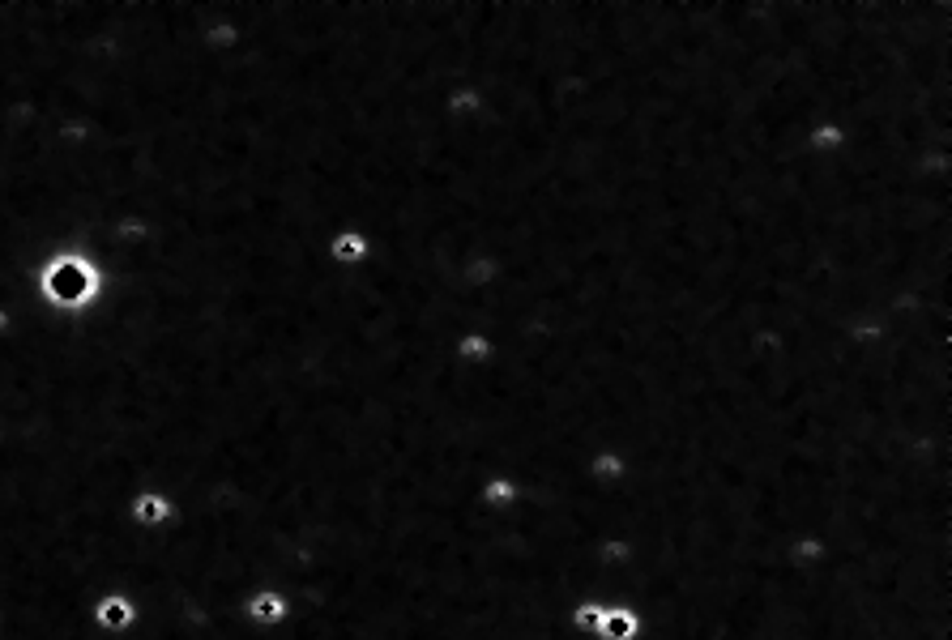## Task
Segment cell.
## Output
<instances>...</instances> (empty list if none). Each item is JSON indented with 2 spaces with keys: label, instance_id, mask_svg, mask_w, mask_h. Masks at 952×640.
<instances>
[{
  "label": "cell",
  "instance_id": "4",
  "mask_svg": "<svg viewBox=\"0 0 952 640\" xmlns=\"http://www.w3.org/2000/svg\"><path fill=\"white\" fill-rule=\"evenodd\" d=\"M453 359L462 367H487L496 359V338L487 329H462L453 338Z\"/></svg>",
  "mask_w": 952,
  "mask_h": 640
},
{
  "label": "cell",
  "instance_id": "7",
  "mask_svg": "<svg viewBox=\"0 0 952 640\" xmlns=\"http://www.w3.org/2000/svg\"><path fill=\"white\" fill-rule=\"evenodd\" d=\"M133 517L141 525H163L167 517H176V504L158 491H141V495H133Z\"/></svg>",
  "mask_w": 952,
  "mask_h": 640
},
{
  "label": "cell",
  "instance_id": "5",
  "mask_svg": "<svg viewBox=\"0 0 952 640\" xmlns=\"http://www.w3.org/2000/svg\"><path fill=\"white\" fill-rule=\"evenodd\" d=\"M248 619H252V623H261V628L287 623V619H291V602H287V594H278L274 585L257 589V594L248 598Z\"/></svg>",
  "mask_w": 952,
  "mask_h": 640
},
{
  "label": "cell",
  "instance_id": "6",
  "mask_svg": "<svg viewBox=\"0 0 952 640\" xmlns=\"http://www.w3.org/2000/svg\"><path fill=\"white\" fill-rule=\"evenodd\" d=\"M94 619H99V628H107V632H124V628H129V623L137 619V611H133L129 598L107 594L99 606H94Z\"/></svg>",
  "mask_w": 952,
  "mask_h": 640
},
{
  "label": "cell",
  "instance_id": "3",
  "mask_svg": "<svg viewBox=\"0 0 952 640\" xmlns=\"http://www.w3.org/2000/svg\"><path fill=\"white\" fill-rule=\"evenodd\" d=\"M645 636V615L637 602H607V611L598 619L594 640H641Z\"/></svg>",
  "mask_w": 952,
  "mask_h": 640
},
{
  "label": "cell",
  "instance_id": "2",
  "mask_svg": "<svg viewBox=\"0 0 952 640\" xmlns=\"http://www.w3.org/2000/svg\"><path fill=\"white\" fill-rule=\"evenodd\" d=\"M325 256H329V265H338V269H363L372 261V235L359 227V222H351V227H338L329 235V244H325Z\"/></svg>",
  "mask_w": 952,
  "mask_h": 640
},
{
  "label": "cell",
  "instance_id": "1",
  "mask_svg": "<svg viewBox=\"0 0 952 640\" xmlns=\"http://www.w3.org/2000/svg\"><path fill=\"white\" fill-rule=\"evenodd\" d=\"M39 286H43L47 303H56V308L77 312V308H86V303L103 291V274L86 261V256H77V252H60V256H52V261L43 265Z\"/></svg>",
  "mask_w": 952,
  "mask_h": 640
}]
</instances>
